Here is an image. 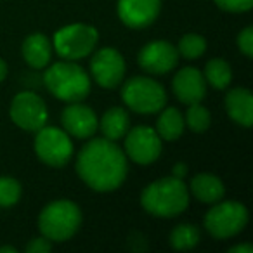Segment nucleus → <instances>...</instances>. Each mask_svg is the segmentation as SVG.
<instances>
[{"label": "nucleus", "instance_id": "1", "mask_svg": "<svg viewBox=\"0 0 253 253\" xmlns=\"http://www.w3.org/2000/svg\"><path fill=\"white\" fill-rule=\"evenodd\" d=\"M77 173L84 184L97 193H111L122 187L128 173L123 149L109 139H90L77 156Z\"/></svg>", "mask_w": 253, "mask_h": 253}, {"label": "nucleus", "instance_id": "2", "mask_svg": "<svg viewBox=\"0 0 253 253\" xmlns=\"http://www.w3.org/2000/svg\"><path fill=\"white\" fill-rule=\"evenodd\" d=\"M189 189L182 179L163 177L148 184L141 194V205L149 215L172 218L189 207Z\"/></svg>", "mask_w": 253, "mask_h": 253}, {"label": "nucleus", "instance_id": "3", "mask_svg": "<svg viewBox=\"0 0 253 253\" xmlns=\"http://www.w3.org/2000/svg\"><path fill=\"white\" fill-rule=\"evenodd\" d=\"M43 84L47 90L59 101L82 102L90 94V77L77 64V61H59L50 64L43 73Z\"/></svg>", "mask_w": 253, "mask_h": 253}, {"label": "nucleus", "instance_id": "4", "mask_svg": "<svg viewBox=\"0 0 253 253\" xmlns=\"http://www.w3.org/2000/svg\"><path fill=\"white\" fill-rule=\"evenodd\" d=\"M84 215L77 203L70 200H57L42 208L39 215V229L42 236L52 243L71 239L82 227Z\"/></svg>", "mask_w": 253, "mask_h": 253}, {"label": "nucleus", "instance_id": "5", "mask_svg": "<svg viewBox=\"0 0 253 253\" xmlns=\"http://www.w3.org/2000/svg\"><path fill=\"white\" fill-rule=\"evenodd\" d=\"M122 101L130 111L155 115L167 104V90L160 82L149 77H134L122 87Z\"/></svg>", "mask_w": 253, "mask_h": 253}, {"label": "nucleus", "instance_id": "6", "mask_svg": "<svg viewBox=\"0 0 253 253\" xmlns=\"http://www.w3.org/2000/svg\"><path fill=\"white\" fill-rule=\"evenodd\" d=\"M99 42V32L90 25L75 23L54 33L52 49L66 61H80L92 54Z\"/></svg>", "mask_w": 253, "mask_h": 253}, {"label": "nucleus", "instance_id": "7", "mask_svg": "<svg viewBox=\"0 0 253 253\" xmlns=\"http://www.w3.org/2000/svg\"><path fill=\"white\" fill-rule=\"evenodd\" d=\"M248 210L239 201H217L205 215V229L215 239L238 236L248 224Z\"/></svg>", "mask_w": 253, "mask_h": 253}, {"label": "nucleus", "instance_id": "8", "mask_svg": "<svg viewBox=\"0 0 253 253\" xmlns=\"http://www.w3.org/2000/svg\"><path fill=\"white\" fill-rule=\"evenodd\" d=\"M35 153L42 163L61 169L73 158V142L63 128L43 125L35 132Z\"/></svg>", "mask_w": 253, "mask_h": 253}, {"label": "nucleus", "instance_id": "9", "mask_svg": "<svg viewBox=\"0 0 253 253\" xmlns=\"http://www.w3.org/2000/svg\"><path fill=\"white\" fill-rule=\"evenodd\" d=\"M123 139V153L137 165H151L162 156L163 141L151 126L139 125L135 128H128Z\"/></svg>", "mask_w": 253, "mask_h": 253}, {"label": "nucleus", "instance_id": "10", "mask_svg": "<svg viewBox=\"0 0 253 253\" xmlns=\"http://www.w3.org/2000/svg\"><path fill=\"white\" fill-rule=\"evenodd\" d=\"M9 115L14 125H18L25 132H37L43 125H47L49 109L39 94L32 90H23L14 95Z\"/></svg>", "mask_w": 253, "mask_h": 253}, {"label": "nucleus", "instance_id": "11", "mask_svg": "<svg viewBox=\"0 0 253 253\" xmlns=\"http://www.w3.org/2000/svg\"><path fill=\"white\" fill-rule=\"evenodd\" d=\"M126 64L123 56L116 49L104 47L99 49L90 59V75L102 88H116L125 78Z\"/></svg>", "mask_w": 253, "mask_h": 253}, {"label": "nucleus", "instance_id": "12", "mask_svg": "<svg viewBox=\"0 0 253 253\" xmlns=\"http://www.w3.org/2000/svg\"><path fill=\"white\" fill-rule=\"evenodd\" d=\"M179 57L173 43L167 40H153L139 50L137 63L149 75H167L177 66Z\"/></svg>", "mask_w": 253, "mask_h": 253}, {"label": "nucleus", "instance_id": "13", "mask_svg": "<svg viewBox=\"0 0 253 253\" xmlns=\"http://www.w3.org/2000/svg\"><path fill=\"white\" fill-rule=\"evenodd\" d=\"M63 130L70 137L90 139L99 130V118L95 111L82 102H70L61 115Z\"/></svg>", "mask_w": 253, "mask_h": 253}, {"label": "nucleus", "instance_id": "14", "mask_svg": "<svg viewBox=\"0 0 253 253\" xmlns=\"http://www.w3.org/2000/svg\"><path fill=\"white\" fill-rule=\"evenodd\" d=\"M118 18L128 28H146L158 19L162 0H118Z\"/></svg>", "mask_w": 253, "mask_h": 253}, {"label": "nucleus", "instance_id": "15", "mask_svg": "<svg viewBox=\"0 0 253 253\" xmlns=\"http://www.w3.org/2000/svg\"><path fill=\"white\" fill-rule=\"evenodd\" d=\"M172 90L182 104L189 106L201 102L207 95V80L203 77V71L193 66L179 70L172 80Z\"/></svg>", "mask_w": 253, "mask_h": 253}, {"label": "nucleus", "instance_id": "16", "mask_svg": "<svg viewBox=\"0 0 253 253\" xmlns=\"http://www.w3.org/2000/svg\"><path fill=\"white\" fill-rule=\"evenodd\" d=\"M225 109L231 120L238 125L250 128L253 123V95L248 88L236 87L231 88L225 95Z\"/></svg>", "mask_w": 253, "mask_h": 253}, {"label": "nucleus", "instance_id": "17", "mask_svg": "<svg viewBox=\"0 0 253 253\" xmlns=\"http://www.w3.org/2000/svg\"><path fill=\"white\" fill-rule=\"evenodd\" d=\"M23 59L33 70H43L52 59V42L43 33H32L21 45Z\"/></svg>", "mask_w": 253, "mask_h": 253}, {"label": "nucleus", "instance_id": "18", "mask_svg": "<svg viewBox=\"0 0 253 253\" xmlns=\"http://www.w3.org/2000/svg\"><path fill=\"white\" fill-rule=\"evenodd\" d=\"M189 193L196 198L198 201L207 205H213L217 201L224 200L225 187L224 182L217 175L211 173H198L191 179Z\"/></svg>", "mask_w": 253, "mask_h": 253}, {"label": "nucleus", "instance_id": "19", "mask_svg": "<svg viewBox=\"0 0 253 253\" xmlns=\"http://www.w3.org/2000/svg\"><path fill=\"white\" fill-rule=\"evenodd\" d=\"M99 128L102 132V137L109 139V141H120L125 137V134L130 128V116L128 111L123 108H109L108 111L102 115L101 122H99Z\"/></svg>", "mask_w": 253, "mask_h": 253}, {"label": "nucleus", "instance_id": "20", "mask_svg": "<svg viewBox=\"0 0 253 253\" xmlns=\"http://www.w3.org/2000/svg\"><path fill=\"white\" fill-rule=\"evenodd\" d=\"M160 116L156 120V128L162 141L173 142L184 134V115L177 108H163L158 111Z\"/></svg>", "mask_w": 253, "mask_h": 253}, {"label": "nucleus", "instance_id": "21", "mask_svg": "<svg viewBox=\"0 0 253 253\" xmlns=\"http://www.w3.org/2000/svg\"><path fill=\"white\" fill-rule=\"evenodd\" d=\"M203 77L207 80V85H211L217 90H224V88H227L231 85L232 80L231 64L222 59V57H213L205 66Z\"/></svg>", "mask_w": 253, "mask_h": 253}, {"label": "nucleus", "instance_id": "22", "mask_svg": "<svg viewBox=\"0 0 253 253\" xmlns=\"http://www.w3.org/2000/svg\"><path fill=\"white\" fill-rule=\"evenodd\" d=\"M200 229L194 224H179L177 227H173V231L169 236L172 248L179 250V252L193 250L200 243Z\"/></svg>", "mask_w": 253, "mask_h": 253}, {"label": "nucleus", "instance_id": "23", "mask_svg": "<svg viewBox=\"0 0 253 253\" xmlns=\"http://www.w3.org/2000/svg\"><path fill=\"white\" fill-rule=\"evenodd\" d=\"M184 123H186L187 128H189L191 132H194V134H205L211 123L210 111H208L201 102L189 104V108H187V111H186V116H184Z\"/></svg>", "mask_w": 253, "mask_h": 253}, {"label": "nucleus", "instance_id": "24", "mask_svg": "<svg viewBox=\"0 0 253 253\" xmlns=\"http://www.w3.org/2000/svg\"><path fill=\"white\" fill-rule=\"evenodd\" d=\"M207 50V40L198 33H187L177 43V52L182 56L184 59L194 61L201 57Z\"/></svg>", "mask_w": 253, "mask_h": 253}, {"label": "nucleus", "instance_id": "25", "mask_svg": "<svg viewBox=\"0 0 253 253\" xmlns=\"http://www.w3.org/2000/svg\"><path fill=\"white\" fill-rule=\"evenodd\" d=\"M21 182L14 177H0V207H14L21 200Z\"/></svg>", "mask_w": 253, "mask_h": 253}, {"label": "nucleus", "instance_id": "26", "mask_svg": "<svg viewBox=\"0 0 253 253\" xmlns=\"http://www.w3.org/2000/svg\"><path fill=\"white\" fill-rule=\"evenodd\" d=\"M217 7L227 12H248L253 7V0H213Z\"/></svg>", "mask_w": 253, "mask_h": 253}, {"label": "nucleus", "instance_id": "27", "mask_svg": "<svg viewBox=\"0 0 253 253\" xmlns=\"http://www.w3.org/2000/svg\"><path fill=\"white\" fill-rule=\"evenodd\" d=\"M238 49L245 54L246 57L253 56V28L252 26H246L243 32H239L238 35Z\"/></svg>", "mask_w": 253, "mask_h": 253}, {"label": "nucleus", "instance_id": "28", "mask_svg": "<svg viewBox=\"0 0 253 253\" xmlns=\"http://www.w3.org/2000/svg\"><path fill=\"white\" fill-rule=\"evenodd\" d=\"M50 250H52V241L47 239L45 236L33 238L32 241L26 245V253H49Z\"/></svg>", "mask_w": 253, "mask_h": 253}, {"label": "nucleus", "instance_id": "29", "mask_svg": "<svg viewBox=\"0 0 253 253\" xmlns=\"http://www.w3.org/2000/svg\"><path fill=\"white\" fill-rule=\"evenodd\" d=\"M187 175V165L184 162H179L173 165V170H172V177H175V179H182Z\"/></svg>", "mask_w": 253, "mask_h": 253}, {"label": "nucleus", "instance_id": "30", "mask_svg": "<svg viewBox=\"0 0 253 253\" xmlns=\"http://www.w3.org/2000/svg\"><path fill=\"white\" fill-rule=\"evenodd\" d=\"M229 253H253L252 245H236L229 248Z\"/></svg>", "mask_w": 253, "mask_h": 253}, {"label": "nucleus", "instance_id": "31", "mask_svg": "<svg viewBox=\"0 0 253 253\" xmlns=\"http://www.w3.org/2000/svg\"><path fill=\"white\" fill-rule=\"evenodd\" d=\"M5 77H7V64H5V61L0 57V82H4Z\"/></svg>", "mask_w": 253, "mask_h": 253}, {"label": "nucleus", "instance_id": "32", "mask_svg": "<svg viewBox=\"0 0 253 253\" xmlns=\"http://www.w3.org/2000/svg\"><path fill=\"white\" fill-rule=\"evenodd\" d=\"M18 250L14 246H0V253H16Z\"/></svg>", "mask_w": 253, "mask_h": 253}]
</instances>
